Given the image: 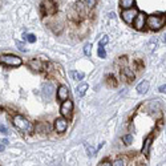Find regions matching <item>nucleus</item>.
<instances>
[{
    "mask_svg": "<svg viewBox=\"0 0 166 166\" xmlns=\"http://www.w3.org/2000/svg\"><path fill=\"white\" fill-rule=\"evenodd\" d=\"M13 125L19 129L20 132H23V133H28V132L32 130V124L27 120L25 117H23V116H15L13 117Z\"/></svg>",
    "mask_w": 166,
    "mask_h": 166,
    "instance_id": "obj_1",
    "label": "nucleus"
},
{
    "mask_svg": "<svg viewBox=\"0 0 166 166\" xmlns=\"http://www.w3.org/2000/svg\"><path fill=\"white\" fill-rule=\"evenodd\" d=\"M146 24L150 27V29L158 31V29H161L162 27H164V24H165V17L152 15V16L146 17Z\"/></svg>",
    "mask_w": 166,
    "mask_h": 166,
    "instance_id": "obj_2",
    "label": "nucleus"
},
{
    "mask_svg": "<svg viewBox=\"0 0 166 166\" xmlns=\"http://www.w3.org/2000/svg\"><path fill=\"white\" fill-rule=\"evenodd\" d=\"M81 13V16H84V10H82V3H76L73 7H70V10L68 12V17L70 20L73 21H80L81 20V17L79 16V15Z\"/></svg>",
    "mask_w": 166,
    "mask_h": 166,
    "instance_id": "obj_3",
    "label": "nucleus"
},
{
    "mask_svg": "<svg viewBox=\"0 0 166 166\" xmlns=\"http://www.w3.org/2000/svg\"><path fill=\"white\" fill-rule=\"evenodd\" d=\"M0 63L5 64L8 67H19L21 65V59L17 56H13V55H5V56H0Z\"/></svg>",
    "mask_w": 166,
    "mask_h": 166,
    "instance_id": "obj_4",
    "label": "nucleus"
},
{
    "mask_svg": "<svg viewBox=\"0 0 166 166\" xmlns=\"http://www.w3.org/2000/svg\"><path fill=\"white\" fill-rule=\"evenodd\" d=\"M60 112H61V114H63V117L64 118H67V120H69L70 117H72V112H73V102L70 100H64L63 101V105H61L60 108Z\"/></svg>",
    "mask_w": 166,
    "mask_h": 166,
    "instance_id": "obj_5",
    "label": "nucleus"
},
{
    "mask_svg": "<svg viewBox=\"0 0 166 166\" xmlns=\"http://www.w3.org/2000/svg\"><path fill=\"white\" fill-rule=\"evenodd\" d=\"M137 13H138V11L136 10V8L132 7V8H126V10L122 11L121 16H122V20H124L126 24H132V23H133V20L136 19Z\"/></svg>",
    "mask_w": 166,
    "mask_h": 166,
    "instance_id": "obj_6",
    "label": "nucleus"
},
{
    "mask_svg": "<svg viewBox=\"0 0 166 166\" xmlns=\"http://www.w3.org/2000/svg\"><path fill=\"white\" fill-rule=\"evenodd\" d=\"M145 23H146V15L144 13H140L138 12L137 13V16H136V19L133 20V25H134V28L138 29V31H141L144 28V25H145Z\"/></svg>",
    "mask_w": 166,
    "mask_h": 166,
    "instance_id": "obj_7",
    "label": "nucleus"
},
{
    "mask_svg": "<svg viewBox=\"0 0 166 166\" xmlns=\"http://www.w3.org/2000/svg\"><path fill=\"white\" fill-rule=\"evenodd\" d=\"M68 128V120L64 117H59L55 120V129H56L59 133H63V132L67 130Z\"/></svg>",
    "mask_w": 166,
    "mask_h": 166,
    "instance_id": "obj_8",
    "label": "nucleus"
},
{
    "mask_svg": "<svg viewBox=\"0 0 166 166\" xmlns=\"http://www.w3.org/2000/svg\"><path fill=\"white\" fill-rule=\"evenodd\" d=\"M43 8H44L47 15H53V13H56V11H57L56 4H55L52 0H45V1L43 3Z\"/></svg>",
    "mask_w": 166,
    "mask_h": 166,
    "instance_id": "obj_9",
    "label": "nucleus"
},
{
    "mask_svg": "<svg viewBox=\"0 0 166 166\" xmlns=\"http://www.w3.org/2000/svg\"><path fill=\"white\" fill-rule=\"evenodd\" d=\"M57 98L61 101L68 98V88H67L65 85H61V87L57 89Z\"/></svg>",
    "mask_w": 166,
    "mask_h": 166,
    "instance_id": "obj_10",
    "label": "nucleus"
},
{
    "mask_svg": "<svg viewBox=\"0 0 166 166\" xmlns=\"http://www.w3.org/2000/svg\"><path fill=\"white\" fill-rule=\"evenodd\" d=\"M152 140H153V137L152 136H149L145 140V142H144V145H142V154L144 156H149V149H150V145H152Z\"/></svg>",
    "mask_w": 166,
    "mask_h": 166,
    "instance_id": "obj_11",
    "label": "nucleus"
},
{
    "mask_svg": "<svg viewBox=\"0 0 166 166\" xmlns=\"http://www.w3.org/2000/svg\"><path fill=\"white\" fill-rule=\"evenodd\" d=\"M147 89H149V82L147 81H142L137 85V92L140 94H145L147 92Z\"/></svg>",
    "mask_w": 166,
    "mask_h": 166,
    "instance_id": "obj_12",
    "label": "nucleus"
},
{
    "mask_svg": "<svg viewBox=\"0 0 166 166\" xmlns=\"http://www.w3.org/2000/svg\"><path fill=\"white\" fill-rule=\"evenodd\" d=\"M87 89H88V85L87 84H82V85H80V87H77V89H76V93H77L79 97H82L85 93H87Z\"/></svg>",
    "mask_w": 166,
    "mask_h": 166,
    "instance_id": "obj_13",
    "label": "nucleus"
},
{
    "mask_svg": "<svg viewBox=\"0 0 166 166\" xmlns=\"http://www.w3.org/2000/svg\"><path fill=\"white\" fill-rule=\"evenodd\" d=\"M134 4V0H121V3H120V5H121V8H124V10H126V8H132Z\"/></svg>",
    "mask_w": 166,
    "mask_h": 166,
    "instance_id": "obj_14",
    "label": "nucleus"
},
{
    "mask_svg": "<svg viewBox=\"0 0 166 166\" xmlns=\"http://www.w3.org/2000/svg\"><path fill=\"white\" fill-rule=\"evenodd\" d=\"M70 76H72L75 80H79V81H81V80L84 79V73H82V72H77V70L70 72Z\"/></svg>",
    "mask_w": 166,
    "mask_h": 166,
    "instance_id": "obj_15",
    "label": "nucleus"
},
{
    "mask_svg": "<svg viewBox=\"0 0 166 166\" xmlns=\"http://www.w3.org/2000/svg\"><path fill=\"white\" fill-rule=\"evenodd\" d=\"M122 73H124V75L126 76V79H129L130 81H133V80H134V75H133V72H132V70L129 69V68H124V69H122Z\"/></svg>",
    "mask_w": 166,
    "mask_h": 166,
    "instance_id": "obj_16",
    "label": "nucleus"
},
{
    "mask_svg": "<svg viewBox=\"0 0 166 166\" xmlns=\"http://www.w3.org/2000/svg\"><path fill=\"white\" fill-rule=\"evenodd\" d=\"M31 67H32L33 69H37V70L41 69V64H40L39 60H32V61H31Z\"/></svg>",
    "mask_w": 166,
    "mask_h": 166,
    "instance_id": "obj_17",
    "label": "nucleus"
},
{
    "mask_svg": "<svg viewBox=\"0 0 166 166\" xmlns=\"http://www.w3.org/2000/svg\"><path fill=\"white\" fill-rule=\"evenodd\" d=\"M24 39H27L29 43H35L36 41V36L32 35V33H28V35H24Z\"/></svg>",
    "mask_w": 166,
    "mask_h": 166,
    "instance_id": "obj_18",
    "label": "nucleus"
},
{
    "mask_svg": "<svg viewBox=\"0 0 166 166\" xmlns=\"http://www.w3.org/2000/svg\"><path fill=\"white\" fill-rule=\"evenodd\" d=\"M122 140H124V142H125V145H130L132 142H133V137L130 136V134H128V136H125L124 138H122Z\"/></svg>",
    "mask_w": 166,
    "mask_h": 166,
    "instance_id": "obj_19",
    "label": "nucleus"
},
{
    "mask_svg": "<svg viewBox=\"0 0 166 166\" xmlns=\"http://www.w3.org/2000/svg\"><path fill=\"white\" fill-rule=\"evenodd\" d=\"M98 56H100L101 59H105L106 57V52H105V49H104V47H98Z\"/></svg>",
    "mask_w": 166,
    "mask_h": 166,
    "instance_id": "obj_20",
    "label": "nucleus"
},
{
    "mask_svg": "<svg viewBox=\"0 0 166 166\" xmlns=\"http://www.w3.org/2000/svg\"><path fill=\"white\" fill-rule=\"evenodd\" d=\"M15 44L17 45V49H19V51H21V52H27V48L24 47L23 43H20V41H17V40H16V41H15Z\"/></svg>",
    "mask_w": 166,
    "mask_h": 166,
    "instance_id": "obj_21",
    "label": "nucleus"
},
{
    "mask_svg": "<svg viewBox=\"0 0 166 166\" xmlns=\"http://www.w3.org/2000/svg\"><path fill=\"white\" fill-rule=\"evenodd\" d=\"M96 1L97 0H85V5H87L88 8H93L94 5H96Z\"/></svg>",
    "mask_w": 166,
    "mask_h": 166,
    "instance_id": "obj_22",
    "label": "nucleus"
},
{
    "mask_svg": "<svg viewBox=\"0 0 166 166\" xmlns=\"http://www.w3.org/2000/svg\"><path fill=\"white\" fill-rule=\"evenodd\" d=\"M90 51H92V45L90 44H87L84 47V53L87 55V56H90Z\"/></svg>",
    "mask_w": 166,
    "mask_h": 166,
    "instance_id": "obj_23",
    "label": "nucleus"
},
{
    "mask_svg": "<svg viewBox=\"0 0 166 166\" xmlns=\"http://www.w3.org/2000/svg\"><path fill=\"white\" fill-rule=\"evenodd\" d=\"M108 41H109V37H108V36H104V37L101 39V41L98 43V47H104Z\"/></svg>",
    "mask_w": 166,
    "mask_h": 166,
    "instance_id": "obj_24",
    "label": "nucleus"
},
{
    "mask_svg": "<svg viewBox=\"0 0 166 166\" xmlns=\"http://www.w3.org/2000/svg\"><path fill=\"white\" fill-rule=\"evenodd\" d=\"M0 133H3V134H8L10 132H8V128L7 126H4V125H0Z\"/></svg>",
    "mask_w": 166,
    "mask_h": 166,
    "instance_id": "obj_25",
    "label": "nucleus"
},
{
    "mask_svg": "<svg viewBox=\"0 0 166 166\" xmlns=\"http://www.w3.org/2000/svg\"><path fill=\"white\" fill-rule=\"evenodd\" d=\"M108 79H109V80H108V84H110V82H112V85H113V87H116V81L113 80L114 77H113V76H109Z\"/></svg>",
    "mask_w": 166,
    "mask_h": 166,
    "instance_id": "obj_26",
    "label": "nucleus"
},
{
    "mask_svg": "<svg viewBox=\"0 0 166 166\" xmlns=\"http://www.w3.org/2000/svg\"><path fill=\"white\" fill-rule=\"evenodd\" d=\"M112 165H114V166H120V165H125V164H124V161H122V159H117V161H114Z\"/></svg>",
    "mask_w": 166,
    "mask_h": 166,
    "instance_id": "obj_27",
    "label": "nucleus"
},
{
    "mask_svg": "<svg viewBox=\"0 0 166 166\" xmlns=\"http://www.w3.org/2000/svg\"><path fill=\"white\" fill-rule=\"evenodd\" d=\"M165 84L164 85H161V87H159V92H161V93H165Z\"/></svg>",
    "mask_w": 166,
    "mask_h": 166,
    "instance_id": "obj_28",
    "label": "nucleus"
},
{
    "mask_svg": "<svg viewBox=\"0 0 166 166\" xmlns=\"http://www.w3.org/2000/svg\"><path fill=\"white\" fill-rule=\"evenodd\" d=\"M0 150H4V146L3 145H0Z\"/></svg>",
    "mask_w": 166,
    "mask_h": 166,
    "instance_id": "obj_29",
    "label": "nucleus"
}]
</instances>
